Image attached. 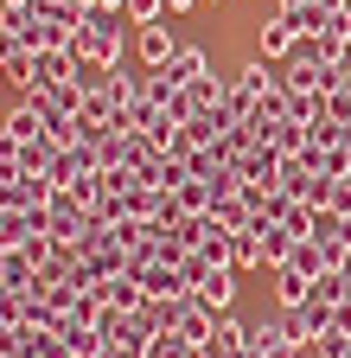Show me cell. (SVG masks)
Instances as JSON below:
<instances>
[{"mask_svg":"<svg viewBox=\"0 0 351 358\" xmlns=\"http://www.w3.org/2000/svg\"><path fill=\"white\" fill-rule=\"evenodd\" d=\"M121 26H128V20H121L115 7H90V13H83V32H77V58H83V64H103V71L121 64V45H128Z\"/></svg>","mask_w":351,"mask_h":358,"instance_id":"6da1fadb","label":"cell"},{"mask_svg":"<svg viewBox=\"0 0 351 358\" xmlns=\"http://www.w3.org/2000/svg\"><path fill=\"white\" fill-rule=\"evenodd\" d=\"M90 224H96V211H83V205H77L64 186L52 192V205H45V231H52L58 243H77L83 231H90Z\"/></svg>","mask_w":351,"mask_h":358,"instance_id":"7a4b0ae2","label":"cell"},{"mask_svg":"<svg viewBox=\"0 0 351 358\" xmlns=\"http://www.w3.org/2000/svg\"><path fill=\"white\" fill-rule=\"evenodd\" d=\"M294 52H300V26H294L287 13H275V20H262V26H255V58L287 64Z\"/></svg>","mask_w":351,"mask_h":358,"instance_id":"3957f363","label":"cell"},{"mask_svg":"<svg viewBox=\"0 0 351 358\" xmlns=\"http://www.w3.org/2000/svg\"><path fill=\"white\" fill-rule=\"evenodd\" d=\"M192 301H198L204 313H217V320H224V313L237 307V268H230V262H217L211 275H204V282L192 288Z\"/></svg>","mask_w":351,"mask_h":358,"instance_id":"277c9868","label":"cell"},{"mask_svg":"<svg viewBox=\"0 0 351 358\" xmlns=\"http://www.w3.org/2000/svg\"><path fill=\"white\" fill-rule=\"evenodd\" d=\"M90 173H103V154L96 148H64L58 160H52V186H77V179H90Z\"/></svg>","mask_w":351,"mask_h":358,"instance_id":"5b68a950","label":"cell"},{"mask_svg":"<svg viewBox=\"0 0 351 358\" xmlns=\"http://www.w3.org/2000/svg\"><path fill=\"white\" fill-rule=\"evenodd\" d=\"M204 352H211V358H255V352H249V320L224 313V320H217V333L204 339Z\"/></svg>","mask_w":351,"mask_h":358,"instance_id":"8992f818","label":"cell"},{"mask_svg":"<svg viewBox=\"0 0 351 358\" xmlns=\"http://www.w3.org/2000/svg\"><path fill=\"white\" fill-rule=\"evenodd\" d=\"M281 268H294V275H306V282H320L326 268H338V256H332L320 237H300V243H294V256H287Z\"/></svg>","mask_w":351,"mask_h":358,"instance_id":"52a82bcc","label":"cell"},{"mask_svg":"<svg viewBox=\"0 0 351 358\" xmlns=\"http://www.w3.org/2000/svg\"><path fill=\"white\" fill-rule=\"evenodd\" d=\"M281 83L294 90V96H326V64H313L306 52H294V58L281 64Z\"/></svg>","mask_w":351,"mask_h":358,"instance_id":"ba28073f","label":"cell"},{"mask_svg":"<svg viewBox=\"0 0 351 358\" xmlns=\"http://www.w3.org/2000/svg\"><path fill=\"white\" fill-rule=\"evenodd\" d=\"M172 90H192L198 77H211V58H204V45H179V52H172V64L160 71Z\"/></svg>","mask_w":351,"mask_h":358,"instance_id":"9c48e42d","label":"cell"},{"mask_svg":"<svg viewBox=\"0 0 351 358\" xmlns=\"http://www.w3.org/2000/svg\"><path fill=\"white\" fill-rule=\"evenodd\" d=\"M38 231H45V211H20V205L0 211V250H20V243H32Z\"/></svg>","mask_w":351,"mask_h":358,"instance_id":"30bf717a","label":"cell"},{"mask_svg":"<svg viewBox=\"0 0 351 358\" xmlns=\"http://www.w3.org/2000/svg\"><path fill=\"white\" fill-rule=\"evenodd\" d=\"M192 179V166L186 160H172V154H154L147 166H141V186H154V192H179Z\"/></svg>","mask_w":351,"mask_h":358,"instance_id":"8fae6325","label":"cell"},{"mask_svg":"<svg viewBox=\"0 0 351 358\" xmlns=\"http://www.w3.org/2000/svg\"><path fill=\"white\" fill-rule=\"evenodd\" d=\"M0 282H7L13 294H38V262L26 250H0Z\"/></svg>","mask_w":351,"mask_h":358,"instance_id":"7c38bea8","label":"cell"},{"mask_svg":"<svg viewBox=\"0 0 351 358\" xmlns=\"http://www.w3.org/2000/svg\"><path fill=\"white\" fill-rule=\"evenodd\" d=\"M0 134H13L20 148H26V141H38V134H45V115H38V103H32V96H20V103L7 109V122H0Z\"/></svg>","mask_w":351,"mask_h":358,"instance_id":"4fadbf2b","label":"cell"},{"mask_svg":"<svg viewBox=\"0 0 351 358\" xmlns=\"http://www.w3.org/2000/svg\"><path fill=\"white\" fill-rule=\"evenodd\" d=\"M237 173H243V179H255V186H275V179H281V154H275L269 141H255V148L237 160Z\"/></svg>","mask_w":351,"mask_h":358,"instance_id":"5bb4252c","label":"cell"},{"mask_svg":"<svg viewBox=\"0 0 351 358\" xmlns=\"http://www.w3.org/2000/svg\"><path fill=\"white\" fill-rule=\"evenodd\" d=\"M135 45H141V64H147V71H166V64H172V52H179V38H172L166 26H141V38H135Z\"/></svg>","mask_w":351,"mask_h":358,"instance_id":"9a60e30c","label":"cell"},{"mask_svg":"<svg viewBox=\"0 0 351 358\" xmlns=\"http://www.w3.org/2000/svg\"><path fill=\"white\" fill-rule=\"evenodd\" d=\"M58 339H64V352H70V358H96V352L109 345V339H103L96 327H77L70 313H64V327H58Z\"/></svg>","mask_w":351,"mask_h":358,"instance_id":"2e32d148","label":"cell"},{"mask_svg":"<svg viewBox=\"0 0 351 358\" xmlns=\"http://www.w3.org/2000/svg\"><path fill=\"white\" fill-rule=\"evenodd\" d=\"M306 141H313V128H306V122H281V128H269V148H275L281 160H300Z\"/></svg>","mask_w":351,"mask_h":358,"instance_id":"e0dca14e","label":"cell"},{"mask_svg":"<svg viewBox=\"0 0 351 358\" xmlns=\"http://www.w3.org/2000/svg\"><path fill=\"white\" fill-rule=\"evenodd\" d=\"M103 90H109V96L128 109V103H141V90H147V77H135V71H121V64H109L103 71Z\"/></svg>","mask_w":351,"mask_h":358,"instance_id":"ac0fdd59","label":"cell"},{"mask_svg":"<svg viewBox=\"0 0 351 358\" xmlns=\"http://www.w3.org/2000/svg\"><path fill=\"white\" fill-rule=\"evenodd\" d=\"M186 96H192V115H204V109H224V96H230V77H198V83L186 90Z\"/></svg>","mask_w":351,"mask_h":358,"instance_id":"d6986e66","label":"cell"},{"mask_svg":"<svg viewBox=\"0 0 351 358\" xmlns=\"http://www.w3.org/2000/svg\"><path fill=\"white\" fill-rule=\"evenodd\" d=\"M230 268H237V275L262 268V237L255 231H230Z\"/></svg>","mask_w":351,"mask_h":358,"instance_id":"ffe728a7","label":"cell"},{"mask_svg":"<svg viewBox=\"0 0 351 358\" xmlns=\"http://www.w3.org/2000/svg\"><path fill=\"white\" fill-rule=\"evenodd\" d=\"M275 301L281 307H306V301H313V282L294 275V268H275Z\"/></svg>","mask_w":351,"mask_h":358,"instance_id":"44dd1931","label":"cell"},{"mask_svg":"<svg viewBox=\"0 0 351 358\" xmlns=\"http://www.w3.org/2000/svg\"><path fill=\"white\" fill-rule=\"evenodd\" d=\"M351 301V282H345V268H326V275L313 282V307H345Z\"/></svg>","mask_w":351,"mask_h":358,"instance_id":"7402d4cb","label":"cell"},{"mask_svg":"<svg viewBox=\"0 0 351 358\" xmlns=\"http://www.w3.org/2000/svg\"><path fill=\"white\" fill-rule=\"evenodd\" d=\"M160 13H166V0H121L128 26H160Z\"/></svg>","mask_w":351,"mask_h":358,"instance_id":"603a6c76","label":"cell"},{"mask_svg":"<svg viewBox=\"0 0 351 358\" xmlns=\"http://www.w3.org/2000/svg\"><path fill=\"white\" fill-rule=\"evenodd\" d=\"M192 352H198V345H192L186 333H160V339L147 345V358H192Z\"/></svg>","mask_w":351,"mask_h":358,"instance_id":"cb8c5ba5","label":"cell"},{"mask_svg":"<svg viewBox=\"0 0 351 358\" xmlns=\"http://www.w3.org/2000/svg\"><path fill=\"white\" fill-rule=\"evenodd\" d=\"M313 358H351V333H320L313 339Z\"/></svg>","mask_w":351,"mask_h":358,"instance_id":"d4e9b609","label":"cell"},{"mask_svg":"<svg viewBox=\"0 0 351 358\" xmlns=\"http://www.w3.org/2000/svg\"><path fill=\"white\" fill-rule=\"evenodd\" d=\"M300 345H269V352H262V358H294Z\"/></svg>","mask_w":351,"mask_h":358,"instance_id":"484cf974","label":"cell"},{"mask_svg":"<svg viewBox=\"0 0 351 358\" xmlns=\"http://www.w3.org/2000/svg\"><path fill=\"white\" fill-rule=\"evenodd\" d=\"M338 154H351V122H345V128H338Z\"/></svg>","mask_w":351,"mask_h":358,"instance_id":"4316f807","label":"cell"},{"mask_svg":"<svg viewBox=\"0 0 351 358\" xmlns=\"http://www.w3.org/2000/svg\"><path fill=\"white\" fill-rule=\"evenodd\" d=\"M186 7H198V0H166V13H186Z\"/></svg>","mask_w":351,"mask_h":358,"instance_id":"83f0119b","label":"cell"},{"mask_svg":"<svg viewBox=\"0 0 351 358\" xmlns=\"http://www.w3.org/2000/svg\"><path fill=\"white\" fill-rule=\"evenodd\" d=\"M70 7H77V13H90V7H103V0H70Z\"/></svg>","mask_w":351,"mask_h":358,"instance_id":"f1b7e54d","label":"cell"},{"mask_svg":"<svg viewBox=\"0 0 351 358\" xmlns=\"http://www.w3.org/2000/svg\"><path fill=\"white\" fill-rule=\"evenodd\" d=\"M338 268H345V282H351V256H345V262H338Z\"/></svg>","mask_w":351,"mask_h":358,"instance_id":"f546056e","label":"cell"},{"mask_svg":"<svg viewBox=\"0 0 351 358\" xmlns=\"http://www.w3.org/2000/svg\"><path fill=\"white\" fill-rule=\"evenodd\" d=\"M0 83H7V58H0Z\"/></svg>","mask_w":351,"mask_h":358,"instance_id":"4dcf8cb0","label":"cell"},{"mask_svg":"<svg viewBox=\"0 0 351 358\" xmlns=\"http://www.w3.org/2000/svg\"><path fill=\"white\" fill-rule=\"evenodd\" d=\"M211 7H224V0H211Z\"/></svg>","mask_w":351,"mask_h":358,"instance_id":"1f68e13d","label":"cell"}]
</instances>
